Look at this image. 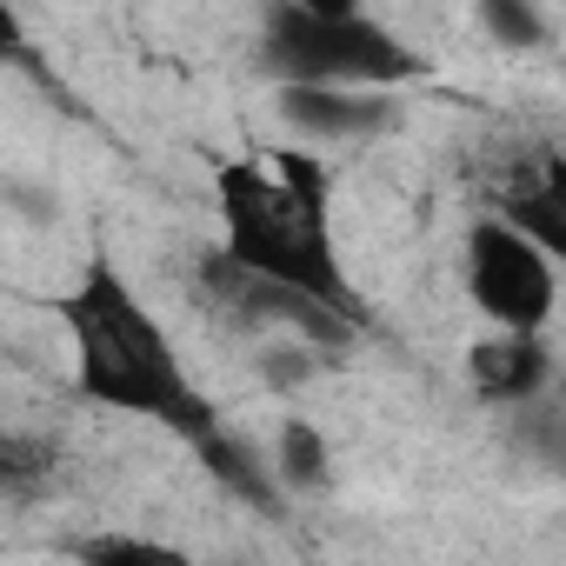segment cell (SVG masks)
I'll list each match as a JSON object with an SVG mask.
<instances>
[{
	"label": "cell",
	"instance_id": "6da1fadb",
	"mask_svg": "<svg viewBox=\"0 0 566 566\" xmlns=\"http://www.w3.org/2000/svg\"><path fill=\"white\" fill-rule=\"evenodd\" d=\"M61 314V334H67V360H74V394L94 407V413H114V420H147L174 440H187L200 453V467L240 493L247 506L273 513L280 506V486L266 473V460L227 427V413L207 400V387L187 374L167 321L140 301V287L107 260V253H87L81 273L67 280V294L54 301Z\"/></svg>",
	"mask_w": 566,
	"mask_h": 566
},
{
	"label": "cell",
	"instance_id": "7a4b0ae2",
	"mask_svg": "<svg viewBox=\"0 0 566 566\" xmlns=\"http://www.w3.org/2000/svg\"><path fill=\"white\" fill-rule=\"evenodd\" d=\"M213 213H220V266L294 294L340 327L367 334V301L334 247V180L307 147L227 154L213 167Z\"/></svg>",
	"mask_w": 566,
	"mask_h": 566
},
{
	"label": "cell",
	"instance_id": "3957f363",
	"mask_svg": "<svg viewBox=\"0 0 566 566\" xmlns=\"http://www.w3.org/2000/svg\"><path fill=\"white\" fill-rule=\"evenodd\" d=\"M260 74L273 87H340V94H400L433 81V54L394 34L380 14L347 0H273L260 8Z\"/></svg>",
	"mask_w": 566,
	"mask_h": 566
},
{
	"label": "cell",
	"instance_id": "277c9868",
	"mask_svg": "<svg viewBox=\"0 0 566 566\" xmlns=\"http://www.w3.org/2000/svg\"><path fill=\"white\" fill-rule=\"evenodd\" d=\"M460 280L486 334H546L559 314V260L500 213H473L460 240Z\"/></svg>",
	"mask_w": 566,
	"mask_h": 566
},
{
	"label": "cell",
	"instance_id": "5b68a950",
	"mask_svg": "<svg viewBox=\"0 0 566 566\" xmlns=\"http://www.w3.org/2000/svg\"><path fill=\"white\" fill-rule=\"evenodd\" d=\"M467 387L500 407V413H526L553 394V347L546 334H480L467 354Z\"/></svg>",
	"mask_w": 566,
	"mask_h": 566
},
{
	"label": "cell",
	"instance_id": "8992f818",
	"mask_svg": "<svg viewBox=\"0 0 566 566\" xmlns=\"http://www.w3.org/2000/svg\"><path fill=\"white\" fill-rule=\"evenodd\" d=\"M486 213H500L506 227H520L533 247H546L559 260L566 253V160H559V147H539V154L513 160V174H506V187Z\"/></svg>",
	"mask_w": 566,
	"mask_h": 566
},
{
	"label": "cell",
	"instance_id": "52a82bcc",
	"mask_svg": "<svg viewBox=\"0 0 566 566\" xmlns=\"http://www.w3.org/2000/svg\"><path fill=\"white\" fill-rule=\"evenodd\" d=\"M273 114L280 127L301 140H367L394 120V101L387 94H340V87H273Z\"/></svg>",
	"mask_w": 566,
	"mask_h": 566
},
{
	"label": "cell",
	"instance_id": "ba28073f",
	"mask_svg": "<svg viewBox=\"0 0 566 566\" xmlns=\"http://www.w3.org/2000/svg\"><path fill=\"white\" fill-rule=\"evenodd\" d=\"M61 486V447L48 433H0V500L34 506Z\"/></svg>",
	"mask_w": 566,
	"mask_h": 566
},
{
	"label": "cell",
	"instance_id": "9c48e42d",
	"mask_svg": "<svg viewBox=\"0 0 566 566\" xmlns=\"http://www.w3.org/2000/svg\"><path fill=\"white\" fill-rule=\"evenodd\" d=\"M266 473H273V486H307V493H327V480H334V453H327L321 427H314V420H280L273 453H266Z\"/></svg>",
	"mask_w": 566,
	"mask_h": 566
},
{
	"label": "cell",
	"instance_id": "30bf717a",
	"mask_svg": "<svg viewBox=\"0 0 566 566\" xmlns=\"http://www.w3.org/2000/svg\"><path fill=\"white\" fill-rule=\"evenodd\" d=\"M74 559L81 566H200L187 546H174L160 533H140V526H107V533L74 539Z\"/></svg>",
	"mask_w": 566,
	"mask_h": 566
},
{
	"label": "cell",
	"instance_id": "8fae6325",
	"mask_svg": "<svg viewBox=\"0 0 566 566\" xmlns=\"http://www.w3.org/2000/svg\"><path fill=\"white\" fill-rule=\"evenodd\" d=\"M480 28H486L500 48H513V54H526V48L546 41V14L526 8V0H486V8H480Z\"/></svg>",
	"mask_w": 566,
	"mask_h": 566
},
{
	"label": "cell",
	"instance_id": "7c38bea8",
	"mask_svg": "<svg viewBox=\"0 0 566 566\" xmlns=\"http://www.w3.org/2000/svg\"><path fill=\"white\" fill-rule=\"evenodd\" d=\"M34 61V48H28V21L0 0V67H28Z\"/></svg>",
	"mask_w": 566,
	"mask_h": 566
}]
</instances>
